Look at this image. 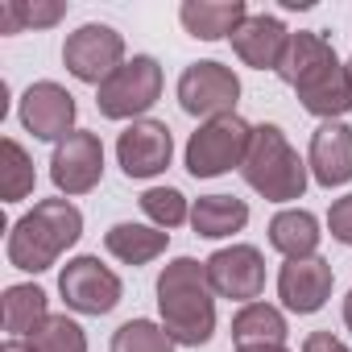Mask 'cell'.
<instances>
[{
    "instance_id": "obj_1",
    "label": "cell",
    "mask_w": 352,
    "mask_h": 352,
    "mask_svg": "<svg viewBox=\"0 0 352 352\" xmlns=\"http://www.w3.org/2000/svg\"><path fill=\"white\" fill-rule=\"evenodd\" d=\"M212 278L208 261L195 257H174L162 278H157V307H162V327L170 331L174 344L199 348L216 331V298H212Z\"/></svg>"
},
{
    "instance_id": "obj_2",
    "label": "cell",
    "mask_w": 352,
    "mask_h": 352,
    "mask_svg": "<svg viewBox=\"0 0 352 352\" xmlns=\"http://www.w3.org/2000/svg\"><path fill=\"white\" fill-rule=\"evenodd\" d=\"M83 232V216L71 199H42L9 232V261L25 274L50 270Z\"/></svg>"
},
{
    "instance_id": "obj_3",
    "label": "cell",
    "mask_w": 352,
    "mask_h": 352,
    "mask_svg": "<svg viewBox=\"0 0 352 352\" xmlns=\"http://www.w3.org/2000/svg\"><path fill=\"white\" fill-rule=\"evenodd\" d=\"M241 174H245V183L257 195H265L270 204H290V199H302V191H307V162L290 149V141H286V133L278 124L253 129Z\"/></svg>"
},
{
    "instance_id": "obj_4",
    "label": "cell",
    "mask_w": 352,
    "mask_h": 352,
    "mask_svg": "<svg viewBox=\"0 0 352 352\" xmlns=\"http://www.w3.org/2000/svg\"><path fill=\"white\" fill-rule=\"evenodd\" d=\"M249 141H253V129L236 112L232 116H216L187 141V170L195 174V179H216V174H224V170L245 162Z\"/></svg>"
},
{
    "instance_id": "obj_5",
    "label": "cell",
    "mask_w": 352,
    "mask_h": 352,
    "mask_svg": "<svg viewBox=\"0 0 352 352\" xmlns=\"http://www.w3.org/2000/svg\"><path fill=\"white\" fill-rule=\"evenodd\" d=\"M162 96V67L149 58V54H137L133 63H124L112 79L100 83V96H96V108L108 116V120H129V116H141L157 104Z\"/></svg>"
},
{
    "instance_id": "obj_6",
    "label": "cell",
    "mask_w": 352,
    "mask_h": 352,
    "mask_svg": "<svg viewBox=\"0 0 352 352\" xmlns=\"http://www.w3.org/2000/svg\"><path fill=\"white\" fill-rule=\"evenodd\" d=\"M63 63L79 83H104L124 67V38L112 25H79L67 46H63Z\"/></svg>"
},
{
    "instance_id": "obj_7",
    "label": "cell",
    "mask_w": 352,
    "mask_h": 352,
    "mask_svg": "<svg viewBox=\"0 0 352 352\" xmlns=\"http://www.w3.org/2000/svg\"><path fill=\"white\" fill-rule=\"evenodd\" d=\"M241 100V79L224 63H191L179 79V104L191 116H232Z\"/></svg>"
},
{
    "instance_id": "obj_8",
    "label": "cell",
    "mask_w": 352,
    "mask_h": 352,
    "mask_svg": "<svg viewBox=\"0 0 352 352\" xmlns=\"http://www.w3.org/2000/svg\"><path fill=\"white\" fill-rule=\"evenodd\" d=\"M58 290L71 311L79 315H108L120 302V278L100 265V257H75L58 274Z\"/></svg>"
},
{
    "instance_id": "obj_9",
    "label": "cell",
    "mask_w": 352,
    "mask_h": 352,
    "mask_svg": "<svg viewBox=\"0 0 352 352\" xmlns=\"http://www.w3.org/2000/svg\"><path fill=\"white\" fill-rule=\"evenodd\" d=\"M104 174V145L96 133L87 129H75L67 141L54 145V157H50V179L58 191L67 195H87Z\"/></svg>"
},
{
    "instance_id": "obj_10",
    "label": "cell",
    "mask_w": 352,
    "mask_h": 352,
    "mask_svg": "<svg viewBox=\"0 0 352 352\" xmlns=\"http://www.w3.org/2000/svg\"><path fill=\"white\" fill-rule=\"evenodd\" d=\"M170 153H174V141H170V129L162 120H133L120 141H116V157H120V170L129 179H153L170 166Z\"/></svg>"
},
{
    "instance_id": "obj_11",
    "label": "cell",
    "mask_w": 352,
    "mask_h": 352,
    "mask_svg": "<svg viewBox=\"0 0 352 352\" xmlns=\"http://www.w3.org/2000/svg\"><path fill=\"white\" fill-rule=\"evenodd\" d=\"M208 278H212L216 294L253 302L265 290V261L253 245H232V249H220L208 257Z\"/></svg>"
},
{
    "instance_id": "obj_12",
    "label": "cell",
    "mask_w": 352,
    "mask_h": 352,
    "mask_svg": "<svg viewBox=\"0 0 352 352\" xmlns=\"http://www.w3.org/2000/svg\"><path fill=\"white\" fill-rule=\"evenodd\" d=\"M21 124L42 141H67L75 124V96L58 83H34L21 100Z\"/></svg>"
},
{
    "instance_id": "obj_13",
    "label": "cell",
    "mask_w": 352,
    "mask_h": 352,
    "mask_svg": "<svg viewBox=\"0 0 352 352\" xmlns=\"http://www.w3.org/2000/svg\"><path fill=\"white\" fill-rule=\"evenodd\" d=\"M278 294L294 315H315L331 294V265L323 257L286 261L278 274Z\"/></svg>"
},
{
    "instance_id": "obj_14",
    "label": "cell",
    "mask_w": 352,
    "mask_h": 352,
    "mask_svg": "<svg viewBox=\"0 0 352 352\" xmlns=\"http://www.w3.org/2000/svg\"><path fill=\"white\" fill-rule=\"evenodd\" d=\"M311 174L323 187H340L352 179V129L340 120H327L311 137Z\"/></svg>"
},
{
    "instance_id": "obj_15",
    "label": "cell",
    "mask_w": 352,
    "mask_h": 352,
    "mask_svg": "<svg viewBox=\"0 0 352 352\" xmlns=\"http://www.w3.org/2000/svg\"><path fill=\"white\" fill-rule=\"evenodd\" d=\"M286 42H290L286 25H282L278 17H265V13L249 17V21L232 34V50H236L241 63L253 67V71H278Z\"/></svg>"
},
{
    "instance_id": "obj_16",
    "label": "cell",
    "mask_w": 352,
    "mask_h": 352,
    "mask_svg": "<svg viewBox=\"0 0 352 352\" xmlns=\"http://www.w3.org/2000/svg\"><path fill=\"white\" fill-rule=\"evenodd\" d=\"M179 17L191 38L220 42V38H232L249 21V9H245V0H187Z\"/></svg>"
},
{
    "instance_id": "obj_17",
    "label": "cell",
    "mask_w": 352,
    "mask_h": 352,
    "mask_svg": "<svg viewBox=\"0 0 352 352\" xmlns=\"http://www.w3.org/2000/svg\"><path fill=\"white\" fill-rule=\"evenodd\" d=\"M294 91H298V100H302L307 112H315L323 120H336V116H344L352 108V63L336 58L327 71H319L311 83L294 87Z\"/></svg>"
},
{
    "instance_id": "obj_18",
    "label": "cell",
    "mask_w": 352,
    "mask_h": 352,
    "mask_svg": "<svg viewBox=\"0 0 352 352\" xmlns=\"http://www.w3.org/2000/svg\"><path fill=\"white\" fill-rule=\"evenodd\" d=\"M331 63H336L331 42H323L319 34H290L286 50H282V63H278V79L290 83V87H302L319 71H327Z\"/></svg>"
},
{
    "instance_id": "obj_19",
    "label": "cell",
    "mask_w": 352,
    "mask_h": 352,
    "mask_svg": "<svg viewBox=\"0 0 352 352\" xmlns=\"http://www.w3.org/2000/svg\"><path fill=\"white\" fill-rule=\"evenodd\" d=\"M270 245H274L286 261L315 257V249H319V224H315V216H311V212H298V208L278 212V216L270 220Z\"/></svg>"
},
{
    "instance_id": "obj_20",
    "label": "cell",
    "mask_w": 352,
    "mask_h": 352,
    "mask_svg": "<svg viewBox=\"0 0 352 352\" xmlns=\"http://www.w3.org/2000/svg\"><path fill=\"white\" fill-rule=\"evenodd\" d=\"M166 241H170V232L145 228V224H112L108 236H104L108 253L116 261H124V265H145V261L162 257L166 253Z\"/></svg>"
},
{
    "instance_id": "obj_21",
    "label": "cell",
    "mask_w": 352,
    "mask_h": 352,
    "mask_svg": "<svg viewBox=\"0 0 352 352\" xmlns=\"http://www.w3.org/2000/svg\"><path fill=\"white\" fill-rule=\"evenodd\" d=\"M191 224H195L199 236L220 241V236H232V232H241L249 224V208L241 199H232V195H204L191 208Z\"/></svg>"
},
{
    "instance_id": "obj_22",
    "label": "cell",
    "mask_w": 352,
    "mask_h": 352,
    "mask_svg": "<svg viewBox=\"0 0 352 352\" xmlns=\"http://www.w3.org/2000/svg\"><path fill=\"white\" fill-rule=\"evenodd\" d=\"M232 340L236 344H282L286 340V319L270 302H245L232 319Z\"/></svg>"
},
{
    "instance_id": "obj_23",
    "label": "cell",
    "mask_w": 352,
    "mask_h": 352,
    "mask_svg": "<svg viewBox=\"0 0 352 352\" xmlns=\"http://www.w3.org/2000/svg\"><path fill=\"white\" fill-rule=\"evenodd\" d=\"M46 290L38 286H9L5 290V331L9 336H34L46 323Z\"/></svg>"
},
{
    "instance_id": "obj_24",
    "label": "cell",
    "mask_w": 352,
    "mask_h": 352,
    "mask_svg": "<svg viewBox=\"0 0 352 352\" xmlns=\"http://www.w3.org/2000/svg\"><path fill=\"white\" fill-rule=\"evenodd\" d=\"M34 183H38V174H34L30 153L13 137H5V141H0V195H5V204L25 199L34 191Z\"/></svg>"
},
{
    "instance_id": "obj_25",
    "label": "cell",
    "mask_w": 352,
    "mask_h": 352,
    "mask_svg": "<svg viewBox=\"0 0 352 352\" xmlns=\"http://www.w3.org/2000/svg\"><path fill=\"white\" fill-rule=\"evenodd\" d=\"M112 352H174V340L166 327H157L149 319H129L124 327H116Z\"/></svg>"
},
{
    "instance_id": "obj_26",
    "label": "cell",
    "mask_w": 352,
    "mask_h": 352,
    "mask_svg": "<svg viewBox=\"0 0 352 352\" xmlns=\"http://www.w3.org/2000/svg\"><path fill=\"white\" fill-rule=\"evenodd\" d=\"M30 344H34L38 352H87L83 327H79L75 319H67V315H50V319L30 336Z\"/></svg>"
},
{
    "instance_id": "obj_27",
    "label": "cell",
    "mask_w": 352,
    "mask_h": 352,
    "mask_svg": "<svg viewBox=\"0 0 352 352\" xmlns=\"http://www.w3.org/2000/svg\"><path fill=\"white\" fill-rule=\"evenodd\" d=\"M67 13V5H25V0H5L0 5V34H21V25H54Z\"/></svg>"
},
{
    "instance_id": "obj_28",
    "label": "cell",
    "mask_w": 352,
    "mask_h": 352,
    "mask_svg": "<svg viewBox=\"0 0 352 352\" xmlns=\"http://www.w3.org/2000/svg\"><path fill=\"white\" fill-rule=\"evenodd\" d=\"M141 212L153 220V228H179L191 212H187V199L183 191H174V187H153L141 195Z\"/></svg>"
},
{
    "instance_id": "obj_29",
    "label": "cell",
    "mask_w": 352,
    "mask_h": 352,
    "mask_svg": "<svg viewBox=\"0 0 352 352\" xmlns=\"http://www.w3.org/2000/svg\"><path fill=\"white\" fill-rule=\"evenodd\" d=\"M327 224H331V236H336L340 245H352V195H344V199L331 204Z\"/></svg>"
},
{
    "instance_id": "obj_30",
    "label": "cell",
    "mask_w": 352,
    "mask_h": 352,
    "mask_svg": "<svg viewBox=\"0 0 352 352\" xmlns=\"http://www.w3.org/2000/svg\"><path fill=\"white\" fill-rule=\"evenodd\" d=\"M302 352H348L331 331H311L307 340H302Z\"/></svg>"
},
{
    "instance_id": "obj_31",
    "label": "cell",
    "mask_w": 352,
    "mask_h": 352,
    "mask_svg": "<svg viewBox=\"0 0 352 352\" xmlns=\"http://www.w3.org/2000/svg\"><path fill=\"white\" fill-rule=\"evenodd\" d=\"M236 352H290L286 344H236Z\"/></svg>"
},
{
    "instance_id": "obj_32",
    "label": "cell",
    "mask_w": 352,
    "mask_h": 352,
    "mask_svg": "<svg viewBox=\"0 0 352 352\" xmlns=\"http://www.w3.org/2000/svg\"><path fill=\"white\" fill-rule=\"evenodd\" d=\"M0 352H38V348H34V344H21V340H9Z\"/></svg>"
},
{
    "instance_id": "obj_33",
    "label": "cell",
    "mask_w": 352,
    "mask_h": 352,
    "mask_svg": "<svg viewBox=\"0 0 352 352\" xmlns=\"http://www.w3.org/2000/svg\"><path fill=\"white\" fill-rule=\"evenodd\" d=\"M344 323H348V331H352V290H348V298H344Z\"/></svg>"
}]
</instances>
